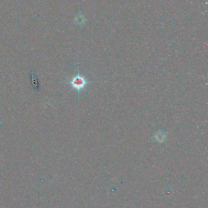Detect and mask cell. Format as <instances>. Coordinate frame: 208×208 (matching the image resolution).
<instances>
[{
	"mask_svg": "<svg viewBox=\"0 0 208 208\" xmlns=\"http://www.w3.org/2000/svg\"><path fill=\"white\" fill-rule=\"evenodd\" d=\"M84 21H85L84 18L83 17V16H82V15H78L77 17H76V18H75L76 23L77 24H78V25L83 24V23H84Z\"/></svg>",
	"mask_w": 208,
	"mask_h": 208,
	"instance_id": "obj_3",
	"label": "cell"
},
{
	"mask_svg": "<svg viewBox=\"0 0 208 208\" xmlns=\"http://www.w3.org/2000/svg\"><path fill=\"white\" fill-rule=\"evenodd\" d=\"M69 83L71 85V86L74 89H75L78 92H79L80 91H81L87 86L88 82L87 79L83 76L78 74L77 75L72 77Z\"/></svg>",
	"mask_w": 208,
	"mask_h": 208,
	"instance_id": "obj_1",
	"label": "cell"
},
{
	"mask_svg": "<svg viewBox=\"0 0 208 208\" xmlns=\"http://www.w3.org/2000/svg\"><path fill=\"white\" fill-rule=\"evenodd\" d=\"M165 138H166V136L165 134L161 131H157L155 135H154V139L155 140L159 142H162L165 141Z\"/></svg>",
	"mask_w": 208,
	"mask_h": 208,
	"instance_id": "obj_2",
	"label": "cell"
}]
</instances>
